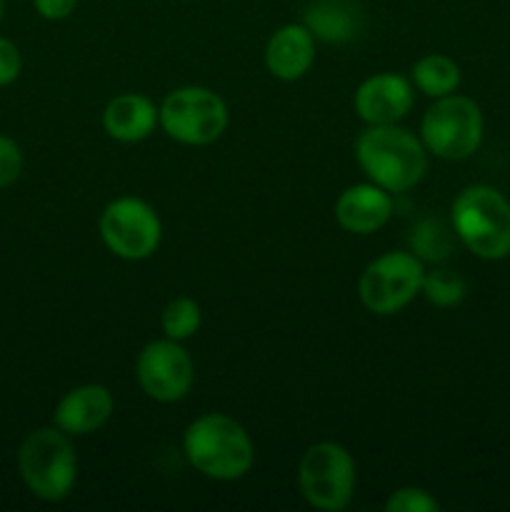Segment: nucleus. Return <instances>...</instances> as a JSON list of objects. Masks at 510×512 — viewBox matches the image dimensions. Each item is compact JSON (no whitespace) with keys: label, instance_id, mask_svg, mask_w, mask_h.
Listing matches in <instances>:
<instances>
[{"label":"nucleus","instance_id":"obj_1","mask_svg":"<svg viewBox=\"0 0 510 512\" xmlns=\"http://www.w3.org/2000/svg\"><path fill=\"white\" fill-rule=\"evenodd\" d=\"M355 160L370 183L388 193H405L425 178L428 153L423 140L395 125H370L355 140Z\"/></svg>","mask_w":510,"mask_h":512},{"label":"nucleus","instance_id":"obj_2","mask_svg":"<svg viewBox=\"0 0 510 512\" xmlns=\"http://www.w3.org/2000/svg\"><path fill=\"white\" fill-rule=\"evenodd\" d=\"M188 463L210 480H238L255 463V445L248 430L223 413L200 415L188 425L183 438Z\"/></svg>","mask_w":510,"mask_h":512},{"label":"nucleus","instance_id":"obj_3","mask_svg":"<svg viewBox=\"0 0 510 512\" xmlns=\"http://www.w3.org/2000/svg\"><path fill=\"white\" fill-rule=\"evenodd\" d=\"M18 473L25 488L43 503L68 498L78 480V455L60 428L30 430L18 448Z\"/></svg>","mask_w":510,"mask_h":512},{"label":"nucleus","instance_id":"obj_4","mask_svg":"<svg viewBox=\"0 0 510 512\" xmlns=\"http://www.w3.org/2000/svg\"><path fill=\"white\" fill-rule=\"evenodd\" d=\"M453 230L460 243L483 260L510 255V203L490 185H470L453 203Z\"/></svg>","mask_w":510,"mask_h":512},{"label":"nucleus","instance_id":"obj_5","mask_svg":"<svg viewBox=\"0 0 510 512\" xmlns=\"http://www.w3.org/2000/svg\"><path fill=\"white\" fill-rule=\"evenodd\" d=\"M483 113L465 95H443L425 110L420 140L425 150L443 160H465L483 143Z\"/></svg>","mask_w":510,"mask_h":512},{"label":"nucleus","instance_id":"obj_6","mask_svg":"<svg viewBox=\"0 0 510 512\" xmlns=\"http://www.w3.org/2000/svg\"><path fill=\"white\" fill-rule=\"evenodd\" d=\"M160 128L180 145H210L228 128V105L203 85L173 90L158 108Z\"/></svg>","mask_w":510,"mask_h":512},{"label":"nucleus","instance_id":"obj_7","mask_svg":"<svg viewBox=\"0 0 510 512\" xmlns=\"http://www.w3.org/2000/svg\"><path fill=\"white\" fill-rule=\"evenodd\" d=\"M425 265L415 253L393 250L370 260L360 275L358 293L375 315H395L408 308L423 288Z\"/></svg>","mask_w":510,"mask_h":512},{"label":"nucleus","instance_id":"obj_8","mask_svg":"<svg viewBox=\"0 0 510 512\" xmlns=\"http://www.w3.org/2000/svg\"><path fill=\"white\" fill-rule=\"evenodd\" d=\"M300 493L308 505L340 512L350 505L355 490V460L340 443H315L300 458Z\"/></svg>","mask_w":510,"mask_h":512},{"label":"nucleus","instance_id":"obj_9","mask_svg":"<svg viewBox=\"0 0 510 512\" xmlns=\"http://www.w3.org/2000/svg\"><path fill=\"white\" fill-rule=\"evenodd\" d=\"M100 238L118 258L145 260L158 250L163 225L153 205L128 195L105 205L100 215Z\"/></svg>","mask_w":510,"mask_h":512},{"label":"nucleus","instance_id":"obj_10","mask_svg":"<svg viewBox=\"0 0 510 512\" xmlns=\"http://www.w3.org/2000/svg\"><path fill=\"white\" fill-rule=\"evenodd\" d=\"M135 378L150 400L178 403L193 388V358L178 340H153L140 350Z\"/></svg>","mask_w":510,"mask_h":512},{"label":"nucleus","instance_id":"obj_11","mask_svg":"<svg viewBox=\"0 0 510 512\" xmlns=\"http://www.w3.org/2000/svg\"><path fill=\"white\" fill-rule=\"evenodd\" d=\"M355 113L368 125H395L413 108V88L403 75L378 73L355 90Z\"/></svg>","mask_w":510,"mask_h":512},{"label":"nucleus","instance_id":"obj_12","mask_svg":"<svg viewBox=\"0 0 510 512\" xmlns=\"http://www.w3.org/2000/svg\"><path fill=\"white\" fill-rule=\"evenodd\" d=\"M113 408V393L105 385H80L60 398L53 413V425L68 435H88L108 423Z\"/></svg>","mask_w":510,"mask_h":512},{"label":"nucleus","instance_id":"obj_13","mask_svg":"<svg viewBox=\"0 0 510 512\" xmlns=\"http://www.w3.org/2000/svg\"><path fill=\"white\" fill-rule=\"evenodd\" d=\"M393 215V198L375 183H358L343 190L335 203L340 228L355 235H370L383 228Z\"/></svg>","mask_w":510,"mask_h":512},{"label":"nucleus","instance_id":"obj_14","mask_svg":"<svg viewBox=\"0 0 510 512\" xmlns=\"http://www.w3.org/2000/svg\"><path fill=\"white\" fill-rule=\"evenodd\" d=\"M315 38L303 23H290L275 30L265 45V65L278 80H298L313 68Z\"/></svg>","mask_w":510,"mask_h":512},{"label":"nucleus","instance_id":"obj_15","mask_svg":"<svg viewBox=\"0 0 510 512\" xmlns=\"http://www.w3.org/2000/svg\"><path fill=\"white\" fill-rule=\"evenodd\" d=\"M160 125L158 108L153 100L138 93L115 95L103 110V128L118 143H140Z\"/></svg>","mask_w":510,"mask_h":512},{"label":"nucleus","instance_id":"obj_16","mask_svg":"<svg viewBox=\"0 0 510 512\" xmlns=\"http://www.w3.org/2000/svg\"><path fill=\"white\" fill-rule=\"evenodd\" d=\"M305 28L323 43H348L363 28V15L353 0H313L305 10Z\"/></svg>","mask_w":510,"mask_h":512},{"label":"nucleus","instance_id":"obj_17","mask_svg":"<svg viewBox=\"0 0 510 512\" xmlns=\"http://www.w3.org/2000/svg\"><path fill=\"white\" fill-rule=\"evenodd\" d=\"M413 83L428 98H443L458 90L460 68L448 55H425L413 65Z\"/></svg>","mask_w":510,"mask_h":512},{"label":"nucleus","instance_id":"obj_18","mask_svg":"<svg viewBox=\"0 0 510 512\" xmlns=\"http://www.w3.org/2000/svg\"><path fill=\"white\" fill-rule=\"evenodd\" d=\"M410 250L420 260L443 263L450 255V250H453V235H450V230L440 220H420L410 230Z\"/></svg>","mask_w":510,"mask_h":512},{"label":"nucleus","instance_id":"obj_19","mask_svg":"<svg viewBox=\"0 0 510 512\" xmlns=\"http://www.w3.org/2000/svg\"><path fill=\"white\" fill-rule=\"evenodd\" d=\"M200 320H203V313H200V305L193 298L170 300L163 308V315H160L165 338L178 340V343H183V340L193 338L198 333Z\"/></svg>","mask_w":510,"mask_h":512},{"label":"nucleus","instance_id":"obj_20","mask_svg":"<svg viewBox=\"0 0 510 512\" xmlns=\"http://www.w3.org/2000/svg\"><path fill=\"white\" fill-rule=\"evenodd\" d=\"M420 293L428 298V303L438 305V308H453V305H458L465 298L468 285H465L463 275L455 273V270L435 268L425 273Z\"/></svg>","mask_w":510,"mask_h":512},{"label":"nucleus","instance_id":"obj_21","mask_svg":"<svg viewBox=\"0 0 510 512\" xmlns=\"http://www.w3.org/2000/svg\"><path fill=\"white\" fill-rule=\"evenodd\" d=\"M388 512H438L440 503L423 488H400L385 500Z\"/></svg>","mask_w":510,"mask_h":512},{"label":"nucleus","instance_id":"obj_22","mask_svg":"<svg viewBox=\"0 0 510 512\" xmlns=\"http://www.w3.org/2000/svg\"><path fill=\"white\" fill-rule=\"evenodd\" d=\"M23 165L25 158L20 145L13 138L0 133V188H8L18 180L20 173H23Z\"/></svg>","mask_w":510,"mask_h":512},{"label":"nucleus","instance_id":"obj_23","mask_svg":"<svg viewBox=\"0 0 510 512\" xmlns=\"http://www.w3.org/2000/svg\"><path fill=\"white\" fill-rule=\"evenodd\" d=\"M23 73V53L10 38L0 35V88H8Z\"/></svg>","mask_w":510,"mask_h":512},{"label":"nucleus","instance_id":"obj_24","mask_svg":"<svg viewBox=\"0 0 510 512\" xmlns=\"http://www.w3.org/2000/svg\"><path fill=\"white\" fill-rule=\"evenodd\" d=\"M33 8L45 20H65L78 8V0H33Z\"/></svg>","mask_w":510,"mask_h":512},{"label":"nucleus","instance_id":"obj_25","mask_svg":"<svg viewBox=\"0 0 510 512\" xmlns=\"http://www.w3.org/2000/svg\"><path fill=\"white\" fill-rule=\"evenodd\" d=\"M3 15H5V0H0V23H3Z\"/></svg>","mask_w":510,"mask_h":512}]
</instances>
